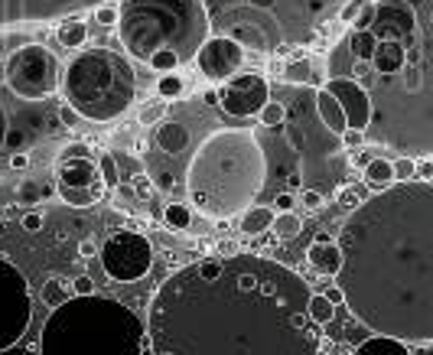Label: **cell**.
Masks as SVG:
<instances>
[{"instance_id": "cell-1", "label": "cell", "mask_w": 433, "mask_h": 355, "mask_svg": "<svg viewBox=\"0 0 433 355\" xmlns=\"http://www.w3.org/2000/svg\"><path fill=\"white\" fill-rule=\"evenodd\" d=\"M310 284L255 251L206 254L153 290V355H320Z\"/></svg>"}, {"instance_id": "cell-2", "label": "cell", "mask_w": 433, "mask_h": 355, "mask_svg": "<svg viewBox=\"0 0 433 355\" xmlns=\"http://www.w3.org/2000/svg\"><path fill=\"white\" fill-rule=\"evenodd\" d=\"M336 244L348 313L371 336L433 342V183L407 179L371 193L346 215Z\"/></svg>"}, {"instance_id": "cell-3", "label": "cell", "mask_w": 433, "mask_h": 355, "mask_svg": "<svg viewBox=\"0 0 433 355\" xmlns=\"http://www.w3.org/2000/svg\"><path fill=\"white\" fill-rule=\"evenodd\" d=\"M346 46L371 62L358 82L371 102L365 144L433 157V0H375L371 23L348 29Z\"/></svg>"}, {"instance_id": "cell-4", "label": "cell", "mask_w": 433, "mask_h": 355, "mask_svg": "<svg viewBox=\"0 0 433 355\" xmlns=\"http://www.w3.org/2000/svg\"><path fill=\"white\" fill-rule=\"evenodd\" d=\"M267 183V153L251 127H218L196 147L186 169L189 206L206 218H232L257 202Z\"/></svg>"}, {"instance_id": "cell-5", "label": "cell", "mask_w": 433, "mask_h": 355, "mask_svg": "<svg viewBox=\"0 0 433 355\" xmlns=\"http://www.w3.org/2000/svg\"><path fill=\"white\" fill-rule=\"evenodd\" d=\"M150 346L147 319L111 297H72L49 309L39 355H141Z\"/></svg>"}, {"instance_id": "cell-6", "label": "cell", "mask_w": 433, "mask_h": 355, "mask_svg": "<svg viewBox=\"0 0 433 355\" xmlns=\"http://www.w3.org/2000/svg\"><path fill=\"white\" fill-rule=\"evenodd\" d=\"M212 33V17L202 0H124L118 36L127 56L150 62L170 49L186 62H196L199 46Z\"/></svg>"}, {"instance_id": "cell-7", "label": "cell", "mask_w": 433, "mask_h": 355, "mask_svg": "<svg viewBox=\"0 0 433 355\" xmlns=\"http://www.w3.org/2000/svg\"><path fill=\"white\" fill-rule=\"evenodd\" d=\"M62 95L85 121L111 124L131 111L137 98V75L127 56L108 46L76 49L62 72Z\"/></svg>"}, {"instance_id": "cell-8", "label": "cell", "mask_w": 433, "mask_h": 355, "mask_svg": "<svg viewBox=\"0 0 433 355\" xmlns=\"http://www.w3.org/2000/svg\"><path fill=\"white\" fill-rule=\"evenodd\" d=\"M3 82L23 102H46L49 95L59 92L62 85V69H59L56 53H49L43 43H23L13 49L3 69Z\"/></svg>"}, {"instance_id": "cell-9", "label": "cell", "mask_w": 433, "mask_h": 355, "mask_svg": "<svg viewBox=\"0 0 433 355\" xmlns=\"http://www.w3.org/2000/svg\"><path fill=\"white\" fill-rule=\"evenodd\" d=\"M56 183H59L62 202H69V206H76V209L94 206L108 193V186H104V179H101V169H98V157L82 141H72L59 150Z\"/></svg>"}, {"instance_id": "cell-10", "label": "cell", "mask_w": 433, "mask_h": 355, "mask_svg": "<svg viewBox=\"0 0 433 355\" xmlns=\"http://www.w3.org/2000/svg\"><path fill=\"white\" fill-rule=\"evenodd\" d=\"M33 323V297L27 274L0 251V352H7L27 336Z\"/></svg>"}, {"instance_id": "cell-11", "label": "cell", "mask_w": 433, "mask_h": 355, "mask_svg": "<svg viewBox=\"0 0 433 355\" xmlns=\"http://www.w3.org/2000/svg\"><path fill=\"white\" fill-rule=\"evenodd\" d=\"M101 267L118 284L143 281L153 267V244L134 228H118L101 242Z\"/></svg>"}, {"instance_id": "cell-12", "label": "cell", "mask_w": 433, "mask_h": 355, "mask_svg": "<svg viewBox=\"0 0 433 355\" xmlns=\"http://www.w3.org/2000/svg\"><path fill=\"white\" fill-rule=\"evenodd\" d=\"M218 108L232 118H255L271 102V82L261 72H238L218 88Z\"/></svg>"}, {"instance_id": "cell-13", "label": "cell", "mask_w": 433, "mask_h": 355, "mask_svg": "<svg viewBox=\"0 0 433 355\" xmlns=\"http://www.w3.org/2000/svg\"><path fill=\"white\" fill-rule=\"evenodd\" d=\"M196 66L208 82H228L245 66V46L232 36H208L196 53Z\"/></svg>"}, {"instance_id": "cell-14", "label": "cell", "mask_w": 433, "mask_h": 355, "mask_svg": "<svg viewBox=\"0 0 433 355\" xmlns=\"http://www.w3.org/2000/svg\"><path fill=\"white\" fill-rule=\"evenodd\" d=\"M322 88L336 95V102L342 104V111L348 118V131H365L368 121H371V102H368L365 88L355 78H339V75L326 78Z\"/></svg>"}, {"instance_id": "cell-15", "label": "cell", "mask_w": 433, "mask_h": 355, "mask_svg": "<svg viewBox=\"0 0 433 355\" xmlns=\"http://www.w3.org/2000/svg\"><path fill=\"white\" fill-rule=\"evenodd\" d=\"M108 4V0H69V7L76 17H82L85 10H94ZM29 29L36 27V10H33V0H0V29Z\"/></svg>"}, {"instance_id": "cell-16", "label": "cell", "mask_w": 433, "mask_h": 355, "mask_svg": "<svg viewBox=\"0 0 433 355\" xmlns=\"http://www.w3.org/2000/svg\"><path fill=\"white\" fill-rule=\"evenodd\" d=\"M313 104H316V114H320V121L326 131H332L336 137H342V134L348 131V118L346 111H342V104L336 102V95L326 92V88H320V92L313 95Z\"/></svg>"}, {"instance_id": "cell-17", "label": "cell", "mask_w": 433, "mask_h": 355, "mask_svg": "<svg viewBox=\"0 0 433 355\" xmlns=\"http://www.w3.org/2000/svg\"><path fill=\"white\" fill-rule=\"evenodd\" d=\"M306 261L320 274H332V277H336V271H339V264H342V251L332 238L329 242H313L310 248H306Z\"/></svg>"}, {"instance_id": "cell-18", "label": "cell", "mask_w": 433, "mask_h": 355, "mask_svg": "<svg viewBox=\"0 0 433 355\" xmlns=\"http://www.w3.org/2000/svg\"><path fill=\"white\" fill-rule=\"evenodd\" d=\"M274 206H261V202H255L251 209H245L241 212V222H238V228H241V235H251V238H257V235L271 232L274 225Z\"/></svg>"}, {"instance_id": "cell-19", "label": "cell", "mask_w": 433, "mask_h": 355, "mask_svg": "<svg viewBox=\"0 0 433 355\" xmlns=\"http://www.w3.org/2000/svg\"><path fill=\"white\" fill-rule=\"evenodd\" d=\"M186 144H189V131L179 121H166L157 127V147H160L163 153H173V157H176V153L186 150Z\"/></svg>"}, {"instance_id": "cell-20", "label": "cell", "mask_w": 433, "mask_h": 355, "mask_svg": "<svg viewBox=\"0 0 433 355\" xmlns=\"http://www.w3.org/2000/svg\"><path fill=\"white\" fill-rule=\"evenodd\" d=\"M56 39H59V46H66V49H82L88 43V27H85V20L82 17H69L62 20L56 27Z\"/></svg>"}, {"instance_id": "cell-21", "label": "cell", "mask_w": 433, "mask_h": 355, "mask_svg": "<svg viewBox=\"0 0 433 355\" xmlns=\"http://www.w3.org/2000/svg\"><path fill=\"white\" fill-rule=\"evenodd\" d=\"M395 183V163L385 157H371V163L365 167V186L371 193H381Z\"/></svg>"}, {"instance_id": "cell-22", "label": "cell", "mask_w": 433, "mask_h": 355, "mask_svg": "<svg viewBox=\"0 0 433 355\" xmlns=\"http://www.w3.org/2000/svg\"><path fill=\"white\" fill-rule=\"evenodd\" d=\"M352 355H411V346L401 342V339H391V336H371Z\"/></svg>"}, {"instance_id": "cell-23", "label": "cell", "mask_w": 433, "mask_h": 355, "mask_svg": "<svg viewBox=\"0 0 433 355\" xmlns=\"http://www.w3.org/2000/svg\"><path fill=\"white\" fill-rule=\"evenodd\" d=\"M39 300H43L49 309L62 307L66 300H72V281H62V277H49V281L39 287Z\"/></svg>"}, {"instance_id": "cell-24", "label": "cell", "mask_w": 433, "mask_h": 355, "mask_svg": "<svg viewBox=\"0 0 433 355\" xmlns=\"http://www.w3.org/2000/svg\"><path fill=\"white\" fill-rule=\"evenodd\" d=\"M163 222H166V228H173V232H189V225H192V206H189V202H170V206L163 209Z\"/></svg>"}, {"instance_id": "cell-25", "label": "cell", "mask_w": 433, "mask_h": 355, "mask_svg": "<svg viewBox=\"0 0 433 355\" xmlns=\"http://www.w3.org/2000/svg\"><path fill=\"white\" fill-rule=\"evenodd\" d=\"M283 75H287V82H322V69H313L310 56L306 59H297V62H290V66H283Z\"/></svg>"}, {"instance_id": "cell-26", "label": "cell", "mask_w": 433, "mask_h": 355, "mask_svg": "<svg viewBox=\"0 0 433 355\" xmlns=\"http://www.w3.org/2000/svg\"><path fill=\"white\" fill-rule=\"evenodd\" d=\"M271 232L277 235V238H283V242H290V238H297V235L303 232V218L297 212H277L274 215Z\"/></svg>"}, {"instance_id": "cell-27", "label": "cell", "mask_w": 433, "mask_h": 355, "mask_svg": "<svg viewBox=\"0 0 433 355\" xmlns=\"http://www.w3.org/2000/svg\"><path fill=\"white\" fill-rule=\"evenodd\" d=\"M332 316H336V303H332L326 293H313L310 297V319L316 326H329Z\"/></svg>"}, {"instance_id": "cell-28", "label": "cell", "mask_w": 433, "mask_h": 355, "mask_svg": "<svg viewBox=\"0 0 433 355\" xmlns=\"http://www.w3.org/2000/svg\"><path fill=\"white\" fill-rule=\"evenodd\" d=\"M166 108H170V104H166V98H160V95H157V98H150V102L141 108V118H137V121H141L143 127H153V124H160L163 118H166Z\"/></svg>"}, {"instance_id": "cell-29", "label": "cell", "mask_w": 433, "mask_h": 355, "mask_svg": "<svg viewBox=\"0 0 433 355\" xmlns=\"http://www.w3.org/2000/svg\"><path fill=\"white\" fill-rule=\"evenodd\" d=\"M183 92H186V82H183L176 72H166V75H160V78H157V95H160V98H166V102L179 98Z\"/></svg>"}, {"instance_id": "cell-30", "label": "cell", "mask_w": 433, "mask_h": 355, "mask_svg": "<svg viewBox=\"0 0 433 355\" xmlns=\"http://www.w3.org/2000/svg\"><path fill=\"white\" fill-rule=\"evenodd\" d=\"M94 20H98L101 29L118 27V23H121V4H118V0H108L101 7H94Z\"/></svg>"}, {"instance_id": "cell-31", "label": "cell", "mask_w": 433, "mask_h": 355, "mask_svg": "<svg viewBox=\"0 0 433 355\" xmlns=\"http://www.w3.org/2000/svg\"><path fill=\"white\" fill-rule=\"evenodd\" d=\"M147 66L153 69V72H160V75H166V72H176L179 66H183V59L176 56V53H170V49H163V53H157V56L147 62Z\"/></svg>"}, {"instance_id": "cell-32", "label": "cell", "mask_w": 433, "mask_h": 355, "mask_svg": "<svg viewBox=\"0 0 433 355\" xmlns=\"http://www.w3.org/2000/svg\"><path fill=\"white\" fill-rule=\"evenodd\" d=\"M98 169H101V179L108 189H118L121 186V173H118V163H114V157H108V153H101L98 157Z\"/></svg>"}, {"instance_id": "cell-33", "label": "cell", "mask_w": 433, "mask_h": 355, "mask_svg": "<svg viewBox=\"0 0 433 355\" xmlns=\"http://www.w3.org/2000/svg\"><path fill=\"white\" fill-rule=\"evenodd\" d=\"M257 118H261L264 127H281V124L287 121V111H283V104L267 102V104L261 108V114H257Z\"/></svg>"}, {"instance_id": "cell-34", "label": "cell", "mask_w": 433, "mask_h": 355, "mask_svg": "<svg viewBox=\"0 0 433 355\" xmlns=\"http://www.w3.org/2000/svg\"><path fill=\"white\" fill-rule=\"evenodd\" d=\"M395 163V183H407V179H417V160L414 157H397Z\"/></svg>"}, {"instance_id": "cell-35", "label": "cell", "mask_w": 433, "mask_h": 355, "mask_svg": "<svg viewBox=\"0 0 433 355\" xmlns=\"http://www.w3.org/2000/svg\"><path fill=\"white\" fill-rule=\"evenodd\" d=\"M368 4H371V0H348L346 7L339 10V20H342V23H346V27H352V23H355V17H358V13H362V10L368 7Z\"/></svg>"}, {"instance_id": "cell-36", "label": "cell", "mask_w": 433, "mask_h": 355, "mask_svg": "<svg viewBox=\"0 0 433 355\" xmlns=\"http://www.w3.org/2000/svg\"><path fill=\"white\" fill-rule=\"evenodd\" d=\"M131 183H134V193H137L141 199H150L153 196V179L147 176V173H137Z\"/></svg>"}, {"instance_id": "cell-37", "label": "cell", "mask_w": 433, "mask_h": 355, "mask_svg": "<svg viewBox=\"0 0 433 355\" xmlns=\"http://www.w3.org/2000/svg\"><path fill=\"white\" fill-rule=\"evenodd\" d=\"M322 206H326V199H322L320 189H306V193H303V209H310V212H322Z\"/></svg>"}, {"instance_id": "cell-38", "label": "cell", "mask_w": 433, "mask_h": 355, "mask_svg": "<svg viewBox=\"0 0 433 355\" xmlns=\"http://www.w3.org/2000/svg\"><path fill=\"white\" fill-rule=\"evenodd\" d=\"M94 293V281L92 277H85V274H82V277H76V281H72V297H92Z\"/></svg>"}, {"instance_id": "cell-39", "label": "cell", "mask_w": 433, "mask_h": 355, "mask_svg": "<svg viewBox=\"0 0 433 355\" xmlns=\"http://www.w3.org/2000/svg\"><path fill=\"white\" fill-rule=\"evenodd\" d=\"M98 254H101V244L94 242V238H85V242H78V258L92 261V258H98Z\"/></svg>"}, {"instance_id": "cell-40", "label": "cell", "mask_w": 433, "mask_h": 355, "mask_svg": "<svg viewBox=\"0 0 433 355\" xmlns=\"http://www.w3.org/2000/svg\"><path fill=\"white\" fill-rule=\"evenodd\" d=\"M78 118H82V114H78L72 104H59V121L66 124V127H76Z\"/></svg>"}, {"instance_id": "cell-41", "label": "cell", "mask_w": 433, "mask_h": 355, "mask_svg": "<svg viewBox=\"0 0 433 355\" xmlns=\"http://www.w3.org/2000/svg\"><path fill=\"white\" fill-rule=\"evenodd\" d=\"M342 144H346L348 150H358L362 144H365V131H346L342 134Z\"/></svg>"}, {"instance_id": "cell-42", "label": "cell", "mask_w": 433, "mask_h": 355, "mask_svg": "<svg viewBox=\"0 0 433 355\" xmlns=\"http://www.w3.org/2000/svg\"><path fill=\"white\" fill-rule=\"evenodd\" d=\"M417 179H424V183H433V160H430V157L417 160Z\"/></svg>"}, {"instance_id": "cell-43", "label": "cell", "mask_w": 433, "mask_h": 355, "mask_svg": "<svg viewBox=\"0 0 433 355\" xmlns=\"http://www.w3.org/2000/svg\"><path fill=\"white\" fill-rule=\"evenodd\" d=\"M358 202H362V199H358V193H352V189H342L339 193V206L342 209H358Z\"/></svg>"}, {"instance_id": "cell-44", "label": "cell", "mask_w": 433, "mask_h": 355, "mask_svg": "<svg viewBox=\"0 0 433 355\" xmlns=\"http://www.w3.org/2000/svg\"><path fill=\"white\" fill-rule=\"evenodd\" d=\"M293 202H297V199H293L290 193H281V196L274 199V212H290Z\"/></svg>"}, {"instance_id": "cell-45", "label": "cell", "mask_w": 433, "mask_h": 355, "mask_svg": "<svg viewBox=\"0 0 433 355\" xmlns=\"http://www.w3.org/2000/svg\"><path fill=\"white\" fill-rule=\"evenodd\" d=\"M23 228H27V232H39V228H43V215H39V212H27V215H23Z\"/></svg>"}, {"instance_id": "cell-46", "label": "cell", "mask_w": 433, "mask_h": 355, "mask_svg": "<svg viewBox=\"0 0 433 355\" xmlns=\"http://www.w3.org/2000/svg\"><path fill=\"white\" fill-rule=\"evenodd\" d=\"M157 186L166 189V193H173V189H176V179H173V173H160V176H157Z\"/></svg>"}, {"instance_id": "cell-47", "label": "cell", "mask_w": 433, "mask_h": 355, "mask_svg": "<svg viewBox=\"0 0 433 355\" xmlns=\"http://www.w3.org/2000/svg\"><path fill=\"white\" fill-rule=\"evenodd\" d=\"M322 293H326V297H329L336 307H339V303H346V293H342L339 284H336V287H329V290H322Z\"/></svg>"}, {"instance_id": "cell-48", "label": "cell", "mask_w": 433, "mask_h": 355, "mask_svg": "<svg viewBox=\"0 0 433 355\" xmlns=\"http://www.w3.org/2000/svg\"><path fill=\"white\" fill-rule=\"evenodd\" d=\"M10 167H13V169H27L29 167V157H27V153H13V157H10Z\"/></svg>"}, {"instance_id": "cell-49", "label": "cell", "mask_w": 433, "mask_h": 355, "mask_svg": "<svg viewBox=\"0 0 433 355\" xmlns=\"http://www.w3.org/2000/svg\"><path fill=\"white\" fill-rule=\"evenodd\" d=\"M352 163H355V167H362V169H365L368 163H371V153H368V150H358L355 157H352Z\"/></svg>"}, {"instance_id": "cell-50", "label": "cell", "mask_w": 433, "mask_h": 355, "mask_svg": "<svg viewBox=\"0 0 433 355\" xmlns=\"http://www.w3.org/2000/svg\"><path fill=\"white\" fill-rule=\"evenodd\" d=\"M411 355H433V342H420V346L411 349Z\"/></svg>"}, {"instance_id": "cell-51", "label": "cell", "mask_w": 433, "mask_h": 355, "mask_svg": "<svg viewBox=\"0 0 433 355\" xmlns=\"http://www.w3.org/2000/svg\"><path fill=\"white\" fill-rule=\"evenodd\" d=\"M218 254H238V248L232 242H218Z\"/></svg>"}, {"instance_id": "cell-52", "label": "cell", "mask_w": 433, "mask_h": 355, "mask_svg": "<svg viewBox=\"0 0 433 355\" xmlns=\"http://www.w3.org/2000/svg\"><path fill=\"white\" fill-rule=\"evenodd\" d=\"M3 137H7V114L0 108V147H3Z\"/></svg>"}, {"instance_id": "cell-53", "label": "cell", "mask_w": 433, "mask_h": 355, "mask_svg": "<svg viewBox=\"0 0 433 355\" xmlns=\"http://www.w3.org/2000/svg\"><path fill=\"white\" fill-rule=\"evenodd\" d=\"M199 248H202V251H212V248H215V242H212V238H202V242H199Z\"/></svg>"}, {"instance_id": "cell-54", "label": "cell", "mask_w": 433, "mask_h": 355, "mask_svg": "<svg viewBox=\"0 0 433 355\" xmlns=\"http://www.w3.org/2000/svg\"><path fill=\"white\" fill-rule=\"evenodd\" d=\"M206 102H208V104H218L222 98H218V92H206Z\"/></svg>"}, {"instance_id": "cell-55", "label": "cell", "mask_w": 433, "mask_h": 355, "mask_svg": "<svg viewBox=\"0 0 433 355\" xmlns=\"http://www.w3.org/2000/svg\"><path fill=\"white\" fill-rule=\"evenodd\" d=\"M141 355H153V349H150V346H147V349H143V352H141Z\"/></svg>"}]
</instances>
